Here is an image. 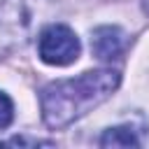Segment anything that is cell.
Returning a JSON list of instances; mask_svg holds the SVG:
<instances>
[{"instance_id":"cell-2","label":"cell","mask_w":149,"mask_h":149,"mask_svg":"<svg viewBox=\"0 0 149 149\" xmlns=\"http://www.w3.org/2000/svg\"><path fill=\"white\" fill-rule=\"evenodd\" d=\"M35 21V0L0 2V58L23 47Z\"/></svg>"},{"instance_id":"cell-7","label":"cell","mask_w":149,"mask_h":149,"mask_svg":"<svg viewBox=\"0 0 149 149\" xmlns=\"http://www.w3.org/2000/svg\"><path fill=\"white\" fill-rule=\"evenodd\" d=\"M2 144H54V142H49V140H26V137H12V140H5Z\"/></svg>"},{"instance_id":"cell-3","label":"cell","mask_w":149,"mask_h":149,"mask_svg":"<svg viewBox=\"0 0 149 149\" xmlns=\"http://www.w3.org/2000/svg\"><path fill=\"white\" fill-rule=\"evenodd\" d=\"M81 44L70 26L49 23L37 37V54L47 65H70L79 58Z\"/></svg>"},{"instance_id":"cell-1","label":"cell","mask_w":149,"mask_h":149,"mask_svg":"<svg viewBox=\"0 0 149 149\" xmlns=\"http://www.w3.org/2000/svg\"><path fill=\"white\" fill-rule=\"evenodd\" d=\"M121 84V72L112 68L88 70L72 79L51 81L40 91L42 121L54 128H68L100 102H105Z\"/></svg>"},{"instance_id":"cell-8","label":"cell","mask_w":149,"mask_h":149,"mask_svg":"<svg viewBox=\"0 0 149 149\" xmlns=\"http://www.w3.org/2000/svg\"><path fill=\"white\" fill-rule=\"evenodd\" d=\"M142 7H144V14L149 16V0H144V5H142Z\"/></svg>"},{"instance_id":"cell-6","label":"cell","mask_w":149,"mask_h":149,"mask_svg":"<svg viewBox=\"0 0 149 149\" xmlns=\"http://www.w3.org/2000/svg\"><path fill=\"white\" fill-rule=\"evenodd\" d=\"M12 119H14V105H12V100L0 91V130L7 128V126L12 123Z\"/></svg>"},{"instance_id":"cell-4","label":"cell","mask_w":149,"mask_h":149,"mask_svg":"<svg viewBox=\"0 0 149 149\" xmlns=\"http://www.w3.org/2000/svg\"><path fill=\"white\" fill-rule=\"evenodd\" d=\"M128 49V35L119 26H98L91 33V51L100 61H116Z\"/></svg>"},{"instance_id":"cell-5","label":"cell","mask_w":149,"mask_h":149,"mask_svg":"<svg viewBox=\"0 0 149 149\" xmlns=\"http://www.w3.org/2000/svg\"><path fill=\"white\" fill-rule=\"evenodd\" d=\"M98 144L100 147H137L140 140L130 126H114V128H107L102 133Z\"/></svg>"}]
</instances>
